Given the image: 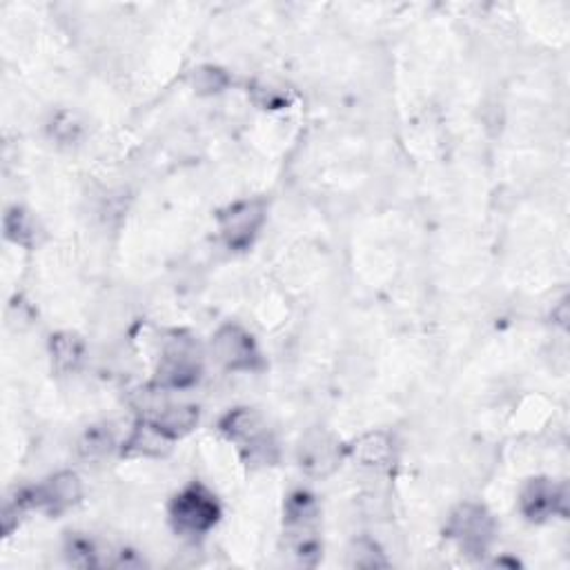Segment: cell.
<instances>
[{
  "label": "cell",
  "mask_w": 570,
  "mask_h": 570,
  "mask_svg": "<svg viewBox=\"0 0 570 570\" xmlns=\"http://www.w3.org/2000/svg\"><path fill=\"white\" fill-rule=\"evenodd\" d=\"M80 482L74 472H61L56 478L47 480L45 484L36 486L25 500L23 504H30L34 508L45 511L47 515H61L67 508H72L78 500H80Z\"/></svg>",
  "instance_id": "obj_8"
},
{
  "label": "cell",
  "mask_w": 570,
  "mask_h": 570,
  "mask_svg": "<svg viewBox=\"0 0 570 570\" xmlns=\"http://www.w3.org/2000/svg\"><path fill=\"white\" fill-rule=\"evenodd\" d=\"M212 352L228 370H254L259 363V350L252 337L234 324L223 326L212 337Z\"/></svg>",
  "instance_id": "obj_7"
},
{
  "label": "cell",
  "mask_w": 570,
  "mask_h": 570,
  "mask_svg": "<svg viewBox=\"0 0 570 570\" xmlns=\"http://www.w3.org/2000/svg\"><path fill=\"white\" fill-rule=\"evenodd\" d=\"M352 457L363 465H388L393 459V441L384 432H368L350 448Z\"/></svg>",
  "instance_id": "obj_12"
},
{
  "label": "cell",
  "mask_w": 570,
  "mask_h": 570,
  "mask_svg": "<svg viewBox=\"0 0 570 570\" xmlns=\"http://www.w3.org/2000/svg\"><path fill=\"white\" fill-rule=\"evenodd\" d=\"M204 374V359L199 346L189 337H174L161 357L156 370V386L161 391H185L199 384Z\"/></svg>",
  "instance_id": "obj_2"
},
{
  "label": "cell",
  "mask_w": 570,
  "mask_h": 570,
  "mask_svg": "<svg viewBox=\"0 0 570 570\" xmlns=\"http://www.w3.org/2000/svg\"><path fill=\"white\" fill-rule=\"evenodd\" d=\"M350 566L357 568H386L388 559L372 541H357L350 552Z\"/></svg>",
  "instance_id": "obj_15"
},
{
  "label": "cell",
  "mask_w": 570,
  "mask_h": 570,
  "mask_svg": "<svg viewBox=\"0 0 570 570\" xmlns=\"http://www.w3.org/2000/svg\"><path fill=\"white\" fill-rule=\"evenodd\" d=\"M219 221L226 243L232 250H245L265 221V208L261 201H243L228 208Z\"/></svg>",
  "instance_id": "obj_6"
},
{
  "label": "cell",
  "mask_w": 570,
  "mask_h": 570,
  "mask_svg": "<svg viewBox=\"0 0 570 570\" xmlns=\"http://www.w3.org/2000/svg\"><path fill=\"white\" fill-rule=\"evenodd\" d=\"M566 495L550 480H530L519 497V506L526 519L544 522L563 511Z\"/></svg>",
  "instance_id": "obj_10"
},
{
  "label": "cell",
  "mask_w": 570,
  "mask_h": 570,
  "mask_svg": "<svg viewBox=\"0 0 570 570\" xmlns=\"http://www.w3.org/2000/svg\"><path fill=\"white\" fill-rule=\"evenodd\" d=\"M199 421V408L185 406V404H163L156 408H150V415L145 424L154 426L161 435L167 439H176L187 435Z\"/></svg>",
  "instance_id": "obj_11"
},
{
  "label": "cell",
  "mask_w": 570,
  "mask_h": 570,
  "mask_svg": "<svg viewBox=\"0 0 570 570\" xmlns=\"http://www.w3.org/2000/svg\"><path fill=\"white\" fill-rule=\"evenodd\" d=\"M341 461V446L326 432H310L299 446V463L313 478H326Z\"/></svg>",
  "instance_id": "obj_9"
},
{
  "label": "cell",
  "mask_w": 570,
  "mask_h": 570,
  "mask_svg": "<svg viewBox=\"0 0 570 570\" xmlns=\"http://www.w3.org/2000/svg\"><path fill=\"white\" fill-rule=\"evenodd\" d=\"M221 430L230 441H234L245 457L248 463H261L270 465L276 459V441L272 432L267 430L261 415L248 408H239L230 413L221 421Z\"/></svg>",
  "instance_id": "obj_3"
},
{
  "label": "cell",
  "mask_w": 570,
  "mask_h": 570,
  "mask_svg": "<svg viewBox=\"0 0 570 570\" xmlns=\"http://www.w3.org/2000/svg\"><path fill=\"white\" fill-rule=\"evenodd\" d=\"M112 448V435L106 428H91L85 435V441L80 446L83 454L87 457H97V454H106Z\"/></svg>",
  "instance_id": "obj_17"
},
{
  "label": "cell",
  "mask_w": 570,
  "mask_h": 570,
  "mask_svg": "<svg viewBox=\"0 0 570 570\" xmlns=\"http://www.w3.org/2000/svg\"><path fill=\"white\" fill-rule=\"evenodd\" d=\"M199 94H217L228 85V74L219 67H199L193 76Z\"/></svg>",
  "instance_id": "obj_16"
},
{
  "label": "cell",
  "mask_w": 570,
  "mask_h": 570,
  "mask_svg": "<svg viewBox=\"0 0 570 570\" xmlns=\"http://www.w3.org/2000/svg\"><path fill=\"white\" fill-rule=\"evenodd\" d=\"M172 524L183 537L206 535L221 517V508L210 491L204 486H189L172 502Z\"/></svg>",
  "instance_id": "obj_4"
},
{
  "label": "cell",
  "mask_w": 570,
  "mask_h": 570,
  "mask_svg": "<svg viewBox=\"0 0 570 570\" xmlns=\"http://www.w3.org/2000/svg\"><path fill=\"white\" fill-rule=\"evenodd\" d=\"M80 350H83V346H80L78 337H74V335H56L52 341V354L61 370L74 368L76 361L80 359Z\"/></svg>",
  "instance_id": "obj_14"
},
{
  "label": "cell",
  "mask_w": 570,
  "mask_h": 570,
  "mask_svg": "<svg viewBox=\"0 0 570 570\" xmlns=\"http://www.w3.org/2000/svg\"><path fill=\"white\" fill-rule=\"evenodd\" d=\"M448 537L463 550V555L484 557L495 539V522L484 506L463 504L450 517Z\"/></svg>",
  "instance_id": "obj_5"
},
{
  "label": "cell",
  "mask_w": 570,
  "mask_h": 570,
  "mask_svg": "<svg viewBox=\"0 0 570 570\" xmlns=\"http://www.w3.org/2000/svg\"><path fill=\"white\" fill-rule=\"evenodd\" d=\"M319 504L310 493L299 491L285 504V539L304 566H313L319 559Z\"/></svg>",
  "instance_id": "obj_1"
},
{
  "label": "cell",
  "mask_w": 570,
  "mask_h": 570,
  "mask_svg": "<svg viewBox=\"0 0 570 570\" xmlns=\"http://www.w3.org/2000/svg\"><path fill=\"white\" fill-rule=\"evenodd\" d=\"M6 237L10 241H14L17 245H30L32 237H34V223L30 219V215H25L19 208H12L6 215Z\"/></svg>",
  "instance_id": "obj_13"
}]
</instances>
